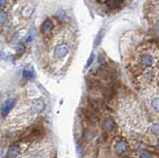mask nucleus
Here are the masks:
<instances>
[{
  "instance_id": "obj_1",
  "label": "nucleus",
  "mask_w": 159,
  "mask_h": 158,
  "mask_svg": "<svg viewBox=\"0 0 159 158\" xmlns=\"http://www.w3.org/2000/svg\"><path fill=\"white\" fill-rule=\"evenodd\" d=\"M114 152L117 154L118 156H124L128 153L129 151V144L127 143L126 140L124 139H119L115 142L114 144Z\"/></svg>"
},
{
  "instance_id": "obj_2",
  "label": "nucleus",
  "mask_w": 159,
  "mask_h": 158,
  "mask_svg": "<svg viewBox=\"0 0 159 158\" xmlns=\"http://www.w3.org/2000/svg\"><path fill=\"white\" fill-rule=\"evenodd\" d=\"M15 104H16V100L15 98H8L7 101L3 104L1 107V116L2 117H6L9 114V113L13 110Z\"/></svg>"
},
{
  "instance_id": "obj_3",
  "label": "nucleus",
  "mask_w": 159,
  "mask_h": 158,
  "mask_svg": "<svg viewBox=\"0 0 159 158\" xmlns=\"http://www.w3.org/2000/svg\"><path fill=\"white\" fill-rule=\"evenodd\" d=\"M139 62L142 67L149 68L154 64L155 60H154V57L151 54H149V53H143L142 55H140Z\"/></svg>"
},
{
  "instance_id": "obj_4",
  "label": "nucleus",
  "mask_w": 159,
  "mask_h": 158,
  "mask_svg": "<svg viewBox=\"0 0 159 158\" xmlns=\"http://www.w3.org/2000/svg\"><path fill=\"white\" fill-rule=\"evenodd\" d=\"M69 54V47L66 44H60L55 48L54 55L56 58L58 59H63L64 57Z\"/></svg>"
},
{
  "instance_id": "obj_5",
  "label": "nucleus",
  "mask_w": 159,
  "mask_h": 158,
  "mask_svg": "<svg viewBox=\"0 0 159 158\" xmlns=\"http://www.w3.org/2000/svg\"><path fill=\"white\" fill-rule=\"evenodd\" d=\"M102 126H104V129L107 132H113L116 129V122L113 117H107L105 119L104 123H102Z\"/></svg>"
},
{
  "instance_id": "obj_6",
  "label": "nucleus",
  "mask_w": 159,
  "mask_h": 158,
  "mask_svg": "<svg viewBox=\"0 0 159 158\" xmlns=\"http://www.w3.org/2000/svg\"><path fill=\"white\" fill-rule=\"evenodd\" d=\"M21 153V147L18 144H12L9 146L7 151L8 158H17Z\"/></svg>"
},
{
  "instance_id": "obj_7",
  "label": "nucleus",
  "mask_w": 159,
  "mask_h": 158,
  "mask_svg": "<svg viewBox=\"0 0 159 158\" xmlns=\"http://www.w3.org/2000/svg\"><path fill=\"white\" fill-rule=\"evenodd\" d=\"M32 107H33V110L35 111L37 113H41L43 111L45 110L46 108V105L45 103L41 100H35L32 101Z\"/></svg>"
},
{
  "instance_id": "obj_8",
  "label": "nucleus",
  "mask_w": 159,
  "mask_h": 158,
  "mask_svg": "<svg viewBox=\"0 0 159 158\" xmlns=\"http://www.w3.org/2000/svg\"><path fill=\"white\" fill-rule=\"evenodd\" d=\"M133 147H134V150L136 152H140V153H144V152H147L148 150V146L147 144H145L144 142L140 141V140H136L134 142V144H133Z\"/></svg>"
},
{
  "instance_id": "obj_9",
  "label": "nucleus",
  "mask_w": 159,
  "mask_h": 158,
  "mask_svg": "<svg viewBox=\"0 0 159 158\" xmlns=\"http://www.w3.org/2000/svg\"><path fill=\"white\" fill-rule=\"evenodd\" d=\"M53 28H54V24H53V22L50 19H47L42 24V26H41V32L43 34H48V33H50L53 30Z\"/></svg>"
},
{
  "instance_id": "obj_10",
  "label": "nucleus",
  "mask_w": 159,
  "mask_h": 158,
  "mask_svg": "<svg viewBox=\"0 0 159 158\" xmlns=\"http://www.w3.org/2000/svg\"><path fill=\"white\" fill-rule=\"evenodd\" d=\"M22 77L25 80H32L35 77V73L31 69H25L22 73Z\"/></svg>"
},
{
  "instance_id": "obj_11",
  "label": "nucleus",
  "mask_w": 159,
  "mask_h": 158,
  "mask_svg": "<svg viewBox=\"0 0 159 158\" xmlns=\"http://www.w3.org/2000/svg\"><path fill=\"white\" fill-rule=\"evenodd\" d=\"M149 131L151 132L152 135L159 137V124L158 123H152V124L149 126Z\"/></svg>"
},
{
  "instance_id": "obj_12",
  "label": "nucleus",
  "mask_w": 159,
  "mask_h": 158,
  "mask_svg": "<svg viewBox=\"0 0 159 158\" xmlns=\"http://www.w3.org/2000/svg\"><path fill=\"white\" fill-rule=\"evenodd\" d=\"M143 76H144V78L146 80H152L155 78V73L153 70L151 69H148L146 70L144 73H143Z\"/></svg>"
},
{
  "instance_id": "obj_13",
  "label": "nucleus",
  "mask_w": 159,
  "mask_h": 158,
  "mask_svg": "<svg viewBox=\"0 0 159 158\" xmlns=\"http://www.w3.org/2000/svg\"><path fill=\"white\" fill-rule=\"evenodd\" d=\"M150 105H151V107L153 108L154 111H156V113H159V97L154 98L153 100L151 101Z\"/></svg>"
},
{
  "instance_id": "obj_14",
  "label": "nucleus",
  "mask_w": 159,
  "mask_h": 158,
  "mask_svg": "<svg viewBox=\"0 0 159 158\" xmlns=\"http://www.w3.org/2000/svg\"><path fill=\"white\" fill-rule=\"evenodd\" d=\"M104 34H105V31L102 30L101 32L98 34V36H96V38L95 40V47H98V46L101 44L102 40V37H104Z\"/></svg>"
},
{
  "instance_id": "obj_15",
  "label": "nucleus",
  "mask_w": 159,
  "mask_h": 158,
  "mask_svg": "<svg viewBox=\"0 0 159 158\" xmlns=\"http://www.w3.org/2000/svg\"><path fill=\"white\" fill-rule=\"evenodd\" d=\"M24 52H25V46H24L23 43H20V44H18L17 47H16V53H17V55H18V56L22 55Z\"/></svg>"
},
{
  "instance_id": "obj_16",
  "label": "nucleus",
  "mask_w": 159,
  "mask_h": 158,
  "mask_svg": "<svg viewBox=\"0 0 159 158\" xmlns=\"http://www.w3.org/2000/svg\"><path fill=\"white\" fill-rule=\"evenodd\" d=\"M93 61H95V54H91V56L89 57V59H88V61H87V64H86V69H88V68H90L91 67V65L93 63Z\"/></svg>"
},
{
  "instance_id": "obj_17",
  "label": "nucleus",
  "mask_w": 159,
  "mask_h": 158,
  "mask_svg": "<svg viewBox=\"0 0 159 158\" xmlns=\"http://www.w3.org/2000/svg\"><path fill=\"white\" fill-rule=\"evenodd\" d=\"M107 6L110 8H116L118 6V1H117V0H108V1H107Z\"/></svg>"
},
{
  "instance_id": "obj_18",
  "label": "nucleus",
  "mask_w": 159,
  "mask_h": 158,
  "mask_svg": "<svg viewBox=\"0 0 159 158\" xmlns=\"http://www.w3.org/2000/svg\"><path fill=\"white\" fill-rule=\"evenodd\" d=\"M139 158H154V156L152 155L151 153H149V152H144V153L140 154Z\"/></svg>"
},
{
  "instance_id": "obj_19",
  "label": "nucleus",
  "mask_w": 159,
  "mask_h": 158,
  "mask_svg": "<svg viewBox=\"0 0 159 158\" xmlns=\"http://www.w3.org/2000/svg\"><path fill=\"white\" fill-rule=\"evenodd\" d=\"M0 18H1V23L4 24L6 21H7V14L5 12H1V15H0Z\"/></svg>"
},
{
  "instance_id": "obj_20",
  "label": "nucleus",
  "mask_w": 159,
  "mask_h": 158,
  "mask_svg": "<svg viewBox=\"0 0 159 158\" xmlns=\"http://www.w3.org/2000/svg\"><path fill=\"white\" fill-rule=\"evenodd\" d=\"M32 40H33V34H32V35L29 34V35L27 36V38H26V42L30 43V42H32Z\"/></svg>"
},
{
  "instance_id": "obj_21",
  "label": "nucleus",
  "mask_w": 159,
  "mask_h": 158,
  "mask_svg": "<svg viewBox=\"0 0 159 158\" xmlns=\"http://www.w3.org/2000/svg\"><path fill=\"white\" fill-rule=\"evenodd\" d=\"M5 1H6V0H0V7H1V8H4Z\"/></svg>"
},
{
  "instance_id": "obj_22",
  "label": "nucleus",
  "mask_w": 159,
  "mask_h": 158,
  "mask_svg": "<svg viewBox=\"0 0 159 158\" xmlns=\"http://www.w3.org/2000/svg\"><path fill=\"white\" fill-rule=\"evenodd\" d=\"M102 62H104V57H102V55H99V63L102 64Z\"/></svg>"
},
{
  "instance_id": "obj_23",
  "label": "nucleus",
  "mask_w": 159,
  "mask_h": 158,
  "mask_svg": "<svg viewBox=\"0 0 159 158\" xmlns=\"http://www.w3.org/2000/svg\"><path fill=\"white\" fill-rule=\"evenodd\" d=\"M157 68H158V71H159V64H158V66H157Z\"/></svg>"
}]
</instances>
